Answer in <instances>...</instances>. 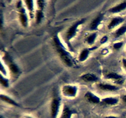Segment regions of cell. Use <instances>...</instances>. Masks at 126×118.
<instances>
[{"label": "cell", "instance_id": "cell-21", "mask_svg": "<svg viewBox=\"0 0 126 118\" xmlns=\"http://www.w3.org/2000/svg\"><path fill=\"white\" fill-rule=\"evenodd\" d=\"M43 18V13L42 11L41 10H38L36 12V20L37 24H39L41 22L42 19Z\"/></svg>", "mask_w": 126, "mask_h": 118}, {"label": "cell", "instance_id": "cell-11", "mask_svg": "<svg viewBox=\"0 0 126 118\" xmlns=\"http://www.w3.org/2000/svg\"><path fill=\"white\" fill-rule=\"evenodd\" d=\"M103 18V14H100L92 22L91 24V27H90V28H91L92 30H94L97 29L98 26L99 25L100 22H102V20Z\"/></svg>", "mask_w": 126, "mask_h": 118}, {"label": "cell", "instance_id": "cell-25", "mask_svg": "<svg viewBox=\"0 0 126 118\" xmlns=\"http://www.w3.org/2000/svg\"><path fill=\"white\" fill-rule=\"evenodd\" d=\"M107 41H108V37H107V36H103V38L101 39L100 43H101V44H103V43H106Z\"/></svg>", "mask_w": 126, "mask_h": 118}, {"label": "cell", "instance_id": "cell-12", "mask_svg": "<svg viewBox=\"0 0 126 118\" xmlns=\"http://www.w3.org/2000/svg\"><path fill=\"white\" fill-rule=\"evenodd\" d=\"M98 87L101 90L104 91H116L119 88L115 86L108 84H100Z\"/></svg>", "mask_w": 126, "mask_h": 118}, {"label": "cell", "instance_id": "cell-22", "mask_svg": "<svg viewBox=\"0 0 126 118\" xmlns=\"http://www.w3.org/2000/svg\"><path fill=\"white\" fill-rule=\"evenodd\" d=\"M1 84L4 87H7L9 86L8 81L5 78H4L2 76H1Z\"/></svg>", "mask_w": 126, "mask_h": 118}, {"label": "cell", "instance_id": "cell-13", "mask_svg": "<svg viewBox=\"0 0 126 118\" xmlns=\"http://www.w3.org/2000/svg\"><path fill=\"white\" fill-rule=\"evenodd\" d=\"M81 79L83 81H86L87 82H95L98 80L97 76L94 74H92L91 73H87L86 74L82 75L81 77Z\"/></svg>", "mask_w": 126, "mask_h": 118}, {"label": "cell", "instance_id": "cell-27", "mask_svg": "<svg viewBox=\"0 0 126 118\" xmlns=\"http://www.w3.org/2000/svg\"><path fill=\"white\" fill-rule=\"evenodd\" d=\"M104 118H119L118 117H116V116H107Z\"/></svg>", "mask_w": 126, "mask_h": 118}, {"label": "cell", "instance_id": "cell-20", "mask_svg": "<svg viewBox=\"0 0 126 118\" xmlns=\"http://www.w3.org/2000/svg\"><path fill=\"white\" fill-rule=\"evenodd\" d=\"M96 38H97V33H92L90 36H89L86 39V41L88 44H92L95 41Z\"/></svg>", "mask_w": 126, "mask_h": 118}, {"label": "cell", "instance_id": "cell-19", "mask_svg": "<svg viewBox=\"0 0 126 118\" xmlns=\"http://www.w3.org/2000/svg\"><path fill=\"white\" fill-rule=\"evenodd\" d=\"M25 2L26 3V5L27 6V8H28V11H29L30 13L31 16H32V18L33 17L32 16V13L33 12V7H34V5H33V1H31V0H28V1H25Z\"/></svg>", "mask_w": 126, "mask_h": 118}, {"label": "cell", "instance_id": "cell-23", "mask_svg": "<svg viewBox=\"0 0 126 118\" xmlns=\"http://www.w3.org/2000/svg\"><path fill=\"white\" fill-rule=\"evenodd\" d=\"M37 5L38 6V8L39 9V10L42 11L44 7V1H37Z\"/></svg>", "mask_w": 126, "mask_h": 118}, {"label": "cell", "instance_id": "cell-18", "mask_svg": "<svg viewBox=\"0 0 126 118\" xmlns=\"http://www.w3.org/2000/svg\"><path fill=\"white\" fill-rule=\"evenodd\" d=\"M89 54V49H85L84 50H82V51L80 54L79 57V59L80 61H85L87 59V57H88Z\"/></svg>", "mask_w": 126, "mask_h": 118}, {"label": "cell", "instance_id": "cell-3", "mask_svg": "<svg viewBox=\"0 0 126 118\" xmlns=\"http://www.w3.org/2000/svg\"><path fill=\"white\" fill-rule=\"evenodd\" d=\"M60 101L59 98H54L52 101L50 106V114L52 118H57L60 108Z\"/></svg>", "mask_w": 126, "mask_h": 118}, {"label": "cell", "instance_id": "cell-2", "mask_svg": "<svg viewBox=\"0 0 126 118\" xmlns=\"http://www.w3.org/2000/svg\"><path fill=\"white\" fill-rule=\"evenodd\" d=\"M85 22V19H82L78 21L77 22H76L75 23H74L73 25L71 26L70 28L68 30L67 32L66 33V39L67 41H70L71 38H73L74 36L76 34V31H77V28L78 27V26H79L80 25H81L82 23H83Z\"/></svg>", "mask_w": 126, "mask_h": 118}, {"label": "cell", "instance_id": "cell-28", "mask_svg": "<svg viewBox=\"0 0 126 118\" xmlns=\"http://www.w3.org/2000/svg\"><path fill=\"white\" fill-rule=\"evenodd\" d=\"M123 100L124 101V102L126 103V95H124L123 97Z\"/></svg>", "mask_w": 126, "mask_h": 118}, {"label": "cell", "instance_id": "cell-1", "mask_svg": "<svg viewBox=\"0 0 126 118\" xmlns=\"http://www.w3.org/2000/svg\"><path fill=\"white\" fill-rule=\"evenodd\" d=\"M54 43H55V49H56L58 54L60 55V58H61V59L62 60V61H63V63H65V65H67V66H72V61H71V59H70V57H69V55H68L67 52L63 49L62 45H61V43H60V40L59 39L58 37H54Z\"/></svg>", "mask_w": 126, "mask_h": 118}, {"label": "cell", "instance_id": "cell-26", "mask_svg": "<svg viewBox=\"0 0 126 118\" xmlns=\"http://www.w3.org/2000/svg\"><path fill=\"white\" fill-rule=\"evenodd\" d=\"M123 65H124V68H125L126 70V59H123Z\"/></svg>", "mask_w": 126, "mask_h": 118}, {"label": "cell", "instance_id": "cell-5", "mask_svg": "<svg viewBox=\"0 0 126 118\" xmlns=\"http://www.w3.org/2000/svg\"><path fill=\"white\" fill-rule=\"evenodd\" d=\"M5 60H6V63H7V64L8 65L9 68L11 72H12L14 74H18L20 72L19 68H18V66L16 65V64H15L12 61V60H11L9 55L6 54V56H5Z\"/></svg>", "mask_w": 126, "mask_h": 118}, {"label": "cell", "instance_id": "cell-16", "mask_svg": "<svg viewBox=\"0 0 126 118\" xmlns=\"http://www.w3.org/2000/svg\"><path fill=\"white\" fill-rule=\"evenodd\" d=\"M1 100L4 101L5 102H7V103H9V104H12V105L17 106H19L18 104L16 103L15 101H14L13 100L11 99V98H9V97L6 95H1Z\"/></svg>", "mask_w": 126, "mask_h": 118}, {"label": "cell", "instance_id": "cell-9", "mask_svg": "<svg viewBox=\"0 0 126 118\" xmlns=\"http://www.w3.org/2000/svg\"><path fill=\"white\" fill-rule=\"evenodd\" d=\"M107 78L110 79L115 80L116 81H118V83H119L120 84L124 82V77L123 76L118 74L116 73H109L107 76Z\"/></svg>", "mask_w": 126, "mask_h": 118}, {"label": "cell", "instance_id": "cell-4", "mask_svg": "<svg viewBox=\"0 0 126 118\" xmlns=\"http://www.w3.org/2000/svg\"><path fill=\"white\" fill-rule=\"evenodd\" d=\"M78 88L76 86H65L62 88L63 94L66 97H75L77 93Z\"/></svg>", "mask_w": 126, "mask_h": 118}, {"label": "cell", "instance_id": "cell-24", "mask_svg": "<svg viewBox=\"0 0 126 118\" xmlns=\"http://www.w3.org/2000/svg\"><path fill=\"white\" fill-rule=\"evenodd\" d=\"M123 43H122V42L115 43V44H114V45H113V47L115 49H119L122 46H123Z\"/></svg>", "mask_w": 126, "mask_h": 118}, {"label": "cell", "instance_id": "cell-8", "mask_svg": "<svg viewBox=\"0 0 126 118\" xmlns=\"http://www.w3.org/2000/svg\"><path fill=\"white\" fill-rule=\"evenodd\" d=\"M20 20L21 23L24 27H27L28 25V18H27V14H26L25 10L24 8H21L20 10Z\"/></svg>", "mask_w": 126, "mask_h": 118}, {"label": "cell", "instance_id": "cell-6", "mask_svg": "<svg viewBox=\"0 0 126 118\" xmlns=\"http://www.w3.org/2000/svg\"><path fill=\"white\" fill-rule=\"evenodd\" d=\"M85 98L88 102L91 103H94V104H97L100 102V99L99 97L96 96L93 93L91 92H86L85 95Z\"/></svg>", "mask_w": 126, "mask_h": 118}, {"label": "cell", "instance_id": "cell-10", "mask_svg": "<svg viewBox=\"0 0 126 118\" xmlns=\"http://www.w3.org/2000/svg\"><path fill=\"white\" fill-rule=\"evenodd\" d=\"M126 9V1L124 2H121V3L119 4L116 5L114 7H112L109 10V12H111V13H118V12H120L121 11H124Z\"/></svg>", "mask_w": 126, "mask_h": 118}, {"label": "cell", "instance_id": "cell-15", "mask_svg": "<svg viewBox=\"0 0 126 118\" xmlns=\"http://www.w3.org/2000/svg\"><path fill=\"white\" fill-rule=\"evenodd\" d=\"M73 111L68 106H65L63 109V112L60 118H71Z\"/></svg>", "mask_w": 126, "mask_h": 118}, {"label": "cell", "instance_id": "cell-29", "mask_svg": "<svg viewBox=\"0 0 126 118\" xmlns=\"http://www.w3.org/2000/svg\"><path fill=\"white\" fill-rule=\"evenodd\" d=\"M0 118H4L3 117H2V115H1V116H0Z\"/></svg>", "mask_w": 126, "mask_h": 118}, {"label": "cell", "instance_id": "cell-17", "mask_svg": "<svg viewBox=\"0 0 126 118\" xmlns=\"http://www.w3.org/2000/svg\"><path fill=\"white\" fill-rule=\"evenodd\" d=\"M126 33V25L121 27L120 28H118L115 32V37L116 38H119L123 34H124Z\"/></svg>", "mask_w": 126, "mask_h": 118}, {"label": "cell", "instance_id": "cell-14", "mask_svg": "<svg viewBox=\"0 0 126 118\" xmlns=\"http://www.w3.org/2000/svg\"><path fill=\"white\" fill-rule=\"evenodd\" d=\"M118 99L113 97H108L105 98L102 100V103L105 105H114L117 104L118 102Z\"/></svg>", "mask_w": 126, "mask_h": 118}, {"label": "cell", "instance_id": "cell-7", "mask_svg": "<svg viewBox=\"0 0 126 118\" xmlns=\"http://www.w3.org/2000/svg\"><path fill=\"white\" fill-rule=\"evenodd\" d=\"M124 21V18L123 17H114L113 19L111 20V22H110L109 25L108 26V28L110 30L113 29L114 28H115L116 27H117L118 25H119V24L123 23Z\"/></svg>", "mask_w": 126, "mask_h": 118}]
</instances>
